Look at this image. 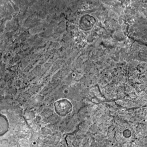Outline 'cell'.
<instances>
[{
	"label": "cell",
	"instance_id": "obj_1",
	"mask_svg": "<svg viewBox=\"0 0 147 147\" xmlns=\"http://www.w3.org/2000/svg\"><path fill=\"white\" fill-rule=\"evenodd\" d=\"M55 110L59 115L65 116L71 111L72 104L69 100L63 99L57 100L54 103Z\"/></svg>",
	"mask_w": 147,
	"mask_h": 147
}]
</instances>
